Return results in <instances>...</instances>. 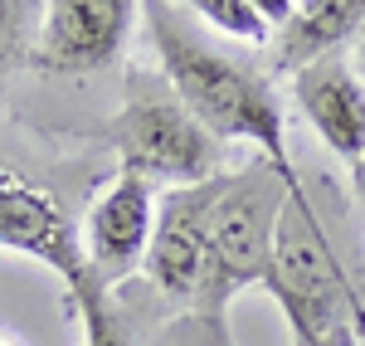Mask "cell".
I'll use <instances>...</instances> for the list:
<instances>
[{
  "label": "cell",
  "mask_w": 365,
  "mask_h": 346,
  "mask_svg": "<svg viewBox=\"0 0 365 346\" xmlns=\"http://www.w3.org/2000/svg\"><path fill=\"white\" fill-rule=\"evenodd\" d=\"M141 15H146V34L156 44V58H161V73H166L175 103L220 146H253L287 185H302L287 161V146H282V108L273 93V78L249 58H234L225 49H215L210 39H200L180 20L175 5H146Z\"/></svg>",
  "instance_id": "6da1fadb"
},
{
  "label": "cell",
  "mask_w": 365,
  "mask_h": 346,
  "mask_svg": "<svg viewBox=\"0 0 365 346\" xmlns=\"http://www.w3.org/2000/svg\"><path fill=\"white\" fill-rule=\"evenodd\" d=\"M263 283L273 288L297 346H361L351 322L356 292L341 273L336 249L322 230L307 190H287L282 200L278 230H273V263Z\"/></svg>",
  "instance_id": "7a4b0ae2"
},
{
  "label": "cell",
  "mask_w": 365,
  "mask_h": 346,
  "mask_svg": "<svg viewBox=\"0 0 365 346\" xmlns=\"http://www.w3.org/2000/svg\"><path fill=\"white\" fill-rule=\"evenodd\" d=\"M287 185L263 156L249 161L239 175L225 171V185L210 205V230H205V278H200L195 312L205 322H225V307L234 292L249 283L268 278L273 263V230H278V210L287 200Z\"/></svg>",
  "instance_id": "3957f363"
},
{
  "label": "cell",
  "mask_w": 365,
  "mask_h": 346,
  "mask_svg": "<svg viewBox=\"0 0 365 346\" xmlns=\"http://www.w3.org/2000/svg\"><path fill=\"white\" fill-rule=\"evenodd\" d=\"M122 156V171L151 180H166L170 190L200 185L220 175V142L200 127L195 117L175 103V93H137L103 132Z\"/></svg>",
  "instance_id": "277c9868"
},
{
  "label": "cell",
  "mask_w": 365,
  "mask_h": 346,
  "mask_svg": "<svg viewBox=\"0 0 365 346\" xmlns=\"http://www.w3.org/2000/svg\"><path fill=\"white\" fill-rule=\"evenodd\" d=\"M151 225H156V190L141 175L117 171L98 190V200L88 205V220H83V263H88V283L98 292L132 278L146 263Z\"/></svg>",
  "instance_id": "5b68a950"
},
{
  "label": "cell",
  "mask_w": 365,
  "mask_h": 346,
  "mask_svg": "<svg viewBox=\"0 0 365 346\" xmlns=\"http://www.w3.org/2000/svg\"><path fill=\"white\" fill-rule=\"evenodd\" d=\"M39 15H44V29H39V44L29 49L34 68L98 73L117 63L127 29L137 20V5L132 0H54Z\"/></svg>",
  "instance_id": "8992f818"
},
{
  "label": "cell",
  "mask_w": 365,
  "mask_h": 346,
  "mask_svg": "<svg viewBox=\"0 0 365 346\" xmlns=\"http://www.w3.org/2000/svg\"><path fill=\"white\" fill-rule=\"evenodd\" d=\"M225 185V171L200 180V185H180L166 190L156 205V225H151V244H146V278L156 288L190 302L200 297V278H205V230H210V205Z\"/></svg>",
  "instance_id": "52a82bcc"
},
{
  "label": "cell",
  "mask_w": 365,
  "mask_h": 346,
  "mask_svg": "<svg viewBox=\"0 0 365 346\" xmlns=\"http://www.w3.org/2000/svg\"><path fill=\"white\" fill-rule=\"evenodd\" d=\"M0 249L29 254L44 268H54L68 283V297L88 288V263L73 220L44 185H29L15 171H0Z\"/></svg>",
  "instance_id": "ba28073f"
},
{
  "label": "cell",
  "mask_w": 365,
  "mask_h": 346,
  "mask_svg": "<svg viewBox=\"0 0 365 346\" xmlns=\"http://www.w3.org/2000/svg\"><path fill=\"white\" fill-rule=\"evenodd\" d=\"M292 93L297 108L317 127V137L336 151L351 166L356 156H365V83L356 78V68L341 54H327L307 63L302 73H292Z\"/></svg>",
  "instance_id": "9c48e42d"
},
{
  "label": "cell",
  "mask_w": 365,
  "mask_h": 346,
  "mask_svg": "<svg viewBox=\"0 0 365 346\" xmlns=\"http://www.w3.org/2000/svg\"><path fill=\"white\" fill-rule=\"evenodd\" d=\"M365 25V0H297L287 5L282 25L273 29L268 63L273 73H302L307 63L341 54L346 39H356Z\"/></svg>",
  "instance_id": "30bf717a"
},
{
  "label": "cell",
  "mask_w": 365,
  "mask_h": 346,
  "mask_svg": "<svg viewBox=\"0 0 365 346\" xmlns=\"http://www.w3.org/2000/svg\"><path fill=\"white\" fill-rule=\"evenodd\" d=\"M292 0H273V5H258V0H195L190 15L210 20L220 34H234V39H249V44H263L273 29L282 25Z\"/></svg>",
  "instance_id": "8fae6325"
},
{
  "label": "cell",
  "mask_w": 365,
  "mask_h": 346,
  "mask_svg": "<svg viewBox=\"0 0 365 346\" xmlns=\"http://www.w3.org/2000/svg\"><path fill=\"white\" fill-rule=\"evenodd\" d=\"M73 302H78V322H83V346H132L127 332L117 327L113 307H108V292H98L88 283L83 292H73Z\"/></svg>",
  "instance_id": "7c38bea8"
},
{
  "label": "cell",
  "mask_w": 365,
  "mask_h": 346,
  "mask_svg": "<svg viewBox=\"0 0 365 346\" xmlns=\"http://www.w3.org/2000/svg\"><path fill=\"white\" fill-rule=\"evenodd\" d=\"M29 5H10V0H0V68L5 63H15L20 58V39H25V20Z\"/></svg>",
  "instance_id": "4fadbf2b"
},
{
  "label": "cell",
  "mask_w": 365,
  "mask_h": 346,
  "mask_svg": "<svg viewBox=\"0 0 365 346\" xmlns=\"http://www.w3.org/2000/svg\"><path fill=\"white\" fill-rule=\"evenodd\" d=\"M351 185H356V195H361V205H365V156L351 161Z\"/></svg>",
  "instance_id": "5bb4252c"
},
{
  "label": "cell",
  "mask_w": 365,
  "mask_h": 346,
  "mask_svg": "<svg viewBox=\"0 0 365 346\" xmlns=\"http://www.w3.org/2000/svg\"><path fill=\"white\" fill-rule=\"evenodd\" d=\"M351 63H356V78L365 83V25H361V34H356V54H351Z\"/></svg>",
  "instance_id": "9a60e30c"
},
{
  "label": "cell",
  "mask_w": 365,
  "mask_h": 346,
  "mask_svg": "<svg viewBox=\"0 0 365 346\" xmlns=\"http://www.w3.org/2000/svg\"><path fill=\"white\" fill-rule=\"evenodd\" d=\"M351 322H356V342L365 346V302H361V297L351 302Z\"/></svg>",
  "instance_id": "2e32d148"
},
{
  "label": "cell",
  "mask_w": 365,
  "mask_h": 346,
  "mask_svg": "<svg viewBox=\"0 0 365 346\" xmlns=\"http://www.w3.org/2000/svg\"><path fill=\"white\" fill-rule=\"evenodd\" d=\"M0 346H15V342H10V337H5V327H0Z\"/></svg>",
  "instance_id": "e0dca14e"
}]
</instances>
